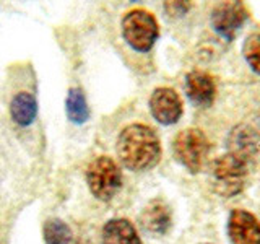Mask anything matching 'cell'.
Masks as SVG:
<instances>
[{"mask_svg":"<svg viewBox=\"0 0 260 244\" xmlns=\"http://www.w3.org/2000/svg\"><path fill=\"white\" fill-rule=\"evenodd\" d=\"M117 157L130 171H148L159 163L161 143L156 132L145 124H130L117 137Z\"/></svg>","mask_w":260,"mask_h":244,"instance_id":"6da1fadb","label":"cell"},{"mask_svg":"<svg viewBox=\"0 0 260 244\" xmlns=\"http://www.w3.org/2000/svg\"><path fill=\"white\" fill-rule=\"evenodd\" d=\"M250 163L228 151L215 160L211 166V186L216 194L233 197L246 186Z\"/></svg>","mask_w":260,"mask_h":244,"instance_id":"7a4b0ae2","label":"cell"},{"mask_svg":"<svg viewBox=\"0 0 260 244\" xmlns=\"http://www.w3.org/2000/svg\"><path fill=\"white\" fill-rule=\"evenodd\" d=\"M86 184L98 200L109 202L122 187V171L111 157H98L88 165Z\"/></svg>","mask_w":260,"mask_h":244,"instance_id":"3957f363","label":"cell"},{"mask_svg":"<svg viewBox=\"0 0 260 244\" xmlns=\"http://www.w3.org/2000/svg\"><path fill=\"white\" fill-rule=\"evenodd\" d=\"M122 36L132 49L138 52H146L154 46L159 36L158 21L143 8L130 10L122 18Z\"/></svg>","mask_w":260,"mask_h":244,"instance_id":"277c9868","label":"cell"},{"mask_svg":"<svg viewBox=\"0 0 260 244\" xmlns=\"http://www.w3.org/2000/svg\"><path fill=\"white\" fill-rule=\"evenodd\" d=\"M173 153L174 158L181 165L197 174L203 168L210 153V142L207 135L200 129H184L181 130L173 140Z\"/></svg>","mask_w":260,"mask_h":244,"instance_id":"5b68a950","label":"cell"},{"mask_svg":"<svg viewBox=\"0 0 260 244\" xmlns=\"http://www.w3.org/2000/svg\"><path fill=\"white\" fill-rule=\"evenodd\" d=\"M249 18V10L242 2H219L211 10V24L219 36L233 41Z\"/></svg>","mask_w":260,"mask_h":244,"instance_id":"8992f818","label":"cell"},{"mask_svg":"<svg viewBox=\"0 0 260 244\" xmlns=\"http://www.w3.org/2000/svg\"><path fill=\"white\" fill-rule=\"evenodd\" d=\"M226 231L231 244H260V222L249 210L234 208L228 218Z\"/></svg>","mask_w":260,"mask_h":244,"instance_id":"52a82bcc","label":"cell"},{"mask_svg":"<svg viewBox=\"0 0 260 244\" xmlns=\"http://www.w3.org/2000/svg\"><path fill=\"white\" fill-rule=\"evenodd\" d=\"M150 111L162 126H171L182 116V101L173 88L159 86L150 96Z\"/></svg>","mask_w":260,"mask_h":244,"instance_id":"ba28073f","label":"cell"},{"mask_svg":"<svg viewBox=\"0 0 260 244\" xmlns=\"http://www.w3.org/2000/svg\"><path fill=\"white\" fill-rule=\"evenodd\" d=\"M138 222L146 233L159 238L168 234L173 226V211L162 199H153L142 210Z\"/></svg>","mask_w":260,"mask_h":244,"instance_id":"9c48e42d","label":"cell"},{"mask_svg":"<svg viewBox=\"0 0 260 244\" xmlns=\"http://www.w3.org/2000/svg\"><path fill=\"white\" fill-rule=\"evenodd\" d=\"M228 151L246 161H252L260 153V134L247 124L236 126L228 138Z\"/></svg>","mask_w":260,"mask_h":244,"instance_id":"30bf717a","label":"cell"},{"mask_svg":"<svg viewBox=\"0 0 260 244\" xmlns=\"http://www.w3.org/2000/svg\"><path fill=\"white\" fill-rule=\"evenodd\" d=\"M185 93L187 98L197 108H210L216 98L215 80L207 72L195 70L185 77Z\"/></svg>","mask_w":260,"mask_h":244,"instance_id":"8fae6325","label":"cell"},{"mask_svg":"<svg viewBox=\"0 0 260 244\" xmlns=\"http://www.w3.org/2000/svg\"><path fill=\"white\" fill-rule=\"evenodd\" d=\"M103 244H142V239L130 220L112 218L103 226Z\"/></svg>","mask_w":260,"mask_h":244,"instance_id":"7c38bea8","label":"cell"},{"mask_svg":"<svg viewBox=\"0 0 260 244\" xmlns=\"http://www.w3.org/2000/svg\"><path fill=\"white\" fill-rule=\"evenodd\" d=\"M10 114L15 124L21 127H28L35 122L38 116V101L28 92H20L12 98Z\"/></svg>","mask_w":260,"mask_h":244,"instance_id":"4fadbf2b","label":"cell"},{"mask_svg":"<svg viewBox=\"0 0 260 244\" xmlns=\"http://www.w3.org/2000/svg\"><path fill=\"white\" fill-rule=\"evenodd\" d=\"M65 112L67 117L73 124H83L89 117V108L86 98L80 88H70L65 100Z\"/></svg>","mask_w":260,"mask_h":244,"instance_id":"5bb4252c","label":"cell"},{"mask_svg":"<svg viewBox=\"0 0 260 244\" xmlns=\"http://www.w3.org/2000/svg\"><path fill=\"white\" fill-rule=\"evenodd\" d=\"M43 236L46 244H70L72 230L60 218H49L43 226Z\"/></svg>","mask_w":260,"mask_h":244,"instance_id":"9a60e30c","label":"cell"},{"mask_svg":"<svg viewBox=\"0 0 260 244\" xmlns=\"http://www.w3.org/2000/svg\"><path fill=\"white\" fill-rule=\"evenodd\" d=\"M244 59L247 60L250 69L260 75V33H252L246 38L242 46Z\"/></svg>","mask_w":260,"mask_h":244,"instance_id":"2e32d148","label":"cell"},{"mask_svg":"<svg viewBox=\"0 0 260 244\" xmlns=\"http://www.w3.org/2000/svg\"><path fill=\"white\" fill-rule=\"evenodd\" d=\"M192 8L190 2H166L165 10L169 16H184Z\"/></svg>","mask_w":260,"mask_h":244,"instance_id":"e0dca14e","label":"cell"},{"mask_svg":"<svg viewBox=\"0 0 260 244\" xmlns=\"http://www.w3.org/2000/svg\"><path fill=\"white\" fill-rule=\"evenodd\" d=\"M200 244H211V242H200Z\"/></svg>","mask_w":260,"mask_h":244,"instance_id":"ac0fdd59","label":"cell"}]
</instances>
